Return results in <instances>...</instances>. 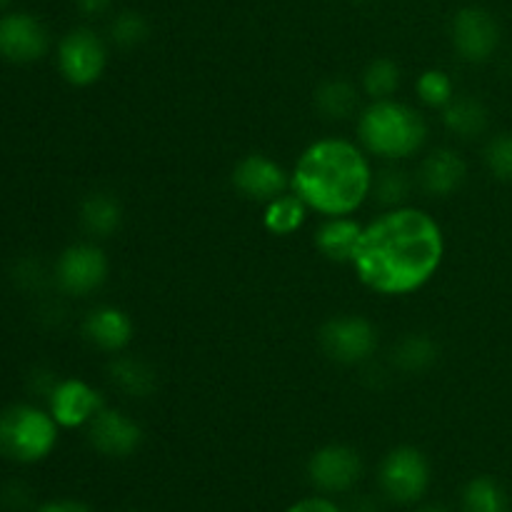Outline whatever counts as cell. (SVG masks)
Returning a JSON list of instances; mask_svg holds the SVG:
<instances>
[{
    "label": "cell",
    "instance_id": "9c48e42d",
    "mask_svg": "<svg viewBox=\"0 0 512 512\" xmlns=\"http://www.w3.org/2000/svg\"><path fill=\"white\" fill-rule=\"evenodd\" d=\"M360 475H363V458L350 445H323L308 460V478L320 493H348L358 483Z\"/></svg>",
    "mask_w": 512,
    "mask_h": 512
},
{
    "label": "cell",
    "instance_id": "7402d4cb",
    "mask_svg": "<svg viewBox=\"0 0 512 512\" xmlns=\"http://www.w3.org/2000/svg\"><path fill=\"white\" fill-rule=\"evenodd\" d=\"M443 123L453 135L463 140H473L488 130V110L475 98H458L455 95L443 108Z\"/></svg>",
    "mask_w": 512,
    "mask_h": 512
},
{
    "label": "cell",
    "instance_id": "5b68a950",
    "mask_svg": "<svg viewBox=\"0 0 512 512\" xmlns=\"http://www.w3.org/2000/svg\"><path fill=\"white\" fill-rule=\"evenodd\" d=\"M320 348L338 365H363L378 350V330L363 315H335L320 328Z\"/></svg>",
    "mask_w": 512,
    "mask_h": 512
},
{
    "label": "cell",
    "instance_id": "d6a6232c",
    "mask_svg": "<svg viewBox=\"0 0 512 512\" xmlns=\"http://www.w3.org/2000/svg\"><path fill=\"white\" fill-rule=\"evenodd\" d=\"M30 500V493L28 490L23 488V485L20 483H13V485H8V488L3 490V503H5V508H23L25 503H28Z\"/></svg>",
    "mask_w": 512,
    "mask_h": 512
},
{
    "label": "cell",
    "instance_id": "5bb4252c",
    "mask_svg": "<svg viewBox=\"0 0 512 512\" xmlns=\"http://www.w3.org/2000/svg\"><path fill=\"white\" fill-rule=\"evenodd\" d=\"M103 408L105 403L98 390L80 378L58 380L53 393L48 395L50 415L65 430L85 428Z\"/></svg>",
    "mask_w": 512,
    "mask_h": 512
},
{
    "label": "cell",
    "instance_id": "603a6c76",
    "mask_svg": "<svg viewBox=\"0 0 512 512\" xmlns=\"http://www.w3.org/2000/svg\"><path fill=\"white\" fill-rule=\"evenodd\" d=\"M440 358V348L430 335L425 333H410L395 345L393 363L398 365L403 373H423V370L433 368Z\"/></svg>",
    "mask_w": 512,
    "mask_h": 512
},
{
    "label": "cell",
    "instance_id": "836d02e7",
    "mask_svg": "<svg viewBox=\"0 0 512 512\" xmlns=\"http://www.w3.org/2000/svg\"><path fill=\"white\" fill-rule=\"evenodd\" d=\"M75 5H78V10L83 15H88V18H95V15H103L105 10L113 5V0H75Z\"/></svg>",
    "mask_w": 512,
    "mask_h": 512
},
{
    "label": "cell",
    "instance_id": "9a60e30c",
    "mask_svg": "<svg viewBox=\"0 0 512 512\" xmlns=\"http://www.w3.org/2000/svg\"><path fill=\"white\" fill-rule=\"evenodd\" d=\"M83 335L93 348L103 353H123L135 335V323L123 308L115 305H100L90 310L83 320Z\"/></svg>",
    "mask_w": 512,
    "mask_h": 512
},
{
    "label": "cell",
    "instance_id": "e575fe53",
    "mask_svg": "<svg viewBox=\"0 0 512 512\" xmlns=\"http://www.w3.org/2000/svg\"><path fill=\"white\" fill-rule=\"evenodd\" d=\"M420 512H448V510L440 508V505H428V508H423Z\"/></svg>",
    "mask_w": 512,
    "mask_h": 512
},
{
    "label": "cell",
    "instance_id": "3957f363",
    "mask_svg": "<svg viewBox=\"0 0 512 512\" xmlns=\"http://www.w3.org/2000/svg\"><path fill=\"white\" fill-rule=\"evenodd\" d=\"M358 140L365 153L383 160H405L428 140V123L408 103L370 100L358 115Z\"/></svg>",
    "mask_w": 512,
    "mask_h": 512
},
{
    "label": "cell",
    "instance_id": "d4e9b609",
    "mask_svg": "<svg viewBox=\"0 0 512 512\" xmlns=\"http://www.w3.org/2000/svg\"><path fill=\"white\" fill-rule=\"evenodd\" d=\"M363 93L370 100H388L395 98L400 88V68L395 60L390 58H375L370 60L368 68L363 70Z\"/></svg>",
    "mask_w": 512,
    "mask_h": 512
},
{
    "label": "cell",
    "instance_id": "2e32d148",
    "mask_svg": "<svg viewBox=\"0 0 512 512\" xmlns=\"http://www.w3.org/2000/svg\"><path fill=\"white\" fill-rule=\"evenodd\" d=\"M468 178V165L455 150L438 148L425 155L418 170V185L430 198H448L458 193Z\"/></svg>",
    "mask_w": 512,
    "mask_h": 512
},
{
    "label": "cell",
    "instance_id": "d6986e66",
    "mask_svg": "<svg viewBox=\"0 0 512 512\" xmlns=\"http://www.w3.org/2000/svg\"><path fill=\"white\" fill-rule=\"evenodd\" d=\"M80 225L93 238H110L123 225V205L108 190H95L80 203Z\"/></svg>",
    "mask_w": 512,
    "mask_h": 512
},
{
    "label": "cell",
    "instance_id": "83f0119b",
    "mask_svg": "<svg viewBox=\"0 0 512 512\" xmlns=\"http://www.w3.org/2000/svg\"><path fill=\"white\" fill-rule=\"evenodd\" d=\"M148 35V20L140 13H135V10H123V13H118L110 20V40L123 50L138 48V45H143L148 40Z\"/></svg>",
    "mask_w": 512,
    "mask_h": 512
},
{
    "label": "cell",
    "instance_id": "f546056e",
    "mask_svg": "<svg viewBox=\"0 0 512 512\" xmlns=\"http://www.w3.org/2000/svg\"><path fill=\"white\" fill-rule=\"evenodd\" d=\"M15 280L28 290L40 288L45 280L43 268H40V263H35V260H23V263L18 265V270H15Z\"/></svg>",
    "mask_w": 512,
    "mask_h": 512
},
{
    "label": "cell",
    "instance_id": "8fae6325",
    "mask_svg": "<svg viewBox=\"0 0 512 512\" xmlns=\"http://www.w3.org/2000/svg\"><path fill=\"white\" fill-rule=\"evenodd\" d=\"M450 38L453 48L465 63H485L495 55L500 45V28L493 15L483 8L458 10L450 25Z\"/></svg>",
    "mask_w": 512,
    "mask_h": 512
},
{
    "label": "cell",
    "instance_id": "44dd1931",
    "mask_svg": "<svg viewBox=\"0 0 512 512\" xmlns=\"http://www.w3.org/2000/svg\"><path fill=\"white\" fill-rule=\"evenodd\" d=\"M315 108L328 120H348L358 113L360 93L350 80L330 78L315 90Z\"/></svg>",
    "mask_w": 512,
    "mask_h": 512
},
{
    "label": "cell",
    "instance_id": "ac0fdd59",
    "mask_svg": "<svg viewBox=\"0 0 512 512\" xmlns=\"http://www.w3.org/2000/svg\"><path fill=\"white\" fill-rule=\"evenodd\" d=\"M108 375L110 383L128 398H148L158 388V373L153 365L135 355H115L108 365Z\"/></svg>",
    "mask_w": 512,
    "mask_h": 512
},
{
    "label": "cell",
    "instance_id": "ba28073f",
    "mask_svg": "<svg viewBox=\"0 0 512 512\" xmlns=\"http://www.w3.org/2000/svg\"><path fill=\"white\" fill-rule=\"evenodd\" d=\"M108 273V258L103 248L95 243L70 245L55 263V283L65 295H73V298H85L103 288Z\"/></svg>",
    "mask_w": 512,
    "mask_h": 512
},
{
    "label": "cell",
    "instance_id": "30bf717a",
    "mask_svg": "<svg viewBox=\"0 0 512 512\" xmlns=\"http://www.w3.org/2000/svg\"><path fill=\"white\" fill-rule=\"evenodd\" d=\"M230 183L243 198L265 205L278 198V195L288 193L290 173L270 155L250 153L235 163L233 173H230Z\"/></svg>",
    "mask_w": 512,
    "mask_h": 512
},
{
    "label": "cell",
    "instance_id": "d590c367",
    "mask_svg": "<svg viewBox=\"0 0 512 512\" xmlns=\"http://www.w3.org/2000/svg\"><path fill=\"white\" fill-rule=\"evenodd\" d=\"M10 5V0H0V10H5Z\"/></svg>",
    "mask_w": 512,
    "mask_h": 512
},
{
    "label": "cell",
    "instance_id": "52a82bcc",
    "mask_svg": "<svg viewBox=\"0 0 512 512\" xmlns=\"http://www.w3.org/2000/svg\"><path fill=\"white\" fill-rule=\"evenodd\" d=\"M380 490L398 505H413L428 493L430 463L418 448L400 445L380 463Z\"/></svg>",
    "mask_w": 512,
    "mask_h": 512
},
{
    "label": "cell",
    "instance_id": "484cf974",
    "mask_svg": "<svg viewBox=\"0 0 512 512\" xmlns=\"http://www.w3.org/2000/svg\"><path fill=\"white\" fill-rule=\"evenodd\" d=\"M415 90H418V98L423 100L428 108L443 110L450 100L455 98V83L445 70L440 68H428L418 75L415 80Z\"/></svg>",
    "mask_w": 512,
    "mask_h": 512
},
{
    "label": "cell",
    "instance_id": "4316f807",
    "mask_svg": "<svg viewBox=\"0 0 512 512\" xmlns=\"http://www.w3.org/2000/svg\"><path fill=\"white\" fill-rule=\"evenodd\" d=\"M410 190H413V180L405 170L400 168H385L383 173L375 175L373 180V193L385 208H400L405 205V200L410 198Z\"/></svg>",
    "mask_w": 512,
    "mask_h": 512
},
{
    "label": "cell",
    "instance_id": "4fadbf2b",
    "mask_svg": "<svg viewBox=\"0 0 512 512\" xmlns=\"http://www.w3.org/2000/svg\"><path fill=\"white\" fill-rule=\"evenodd\" d=\"M88 443L105 458H130L143 445V428L138 420L105 405L88 425Z\"/></svg>",
    "mask_w": 512,
    "mask_h": 512
},
{
    "label": "cell",
    "instance_id": "cb8c5ba5",
    "mask_svg": "<svg viewBox=\"0 0 512 512\" xmlns=\"http://www.w3.org/2000/svg\"><path fill=\"white\" fill-rule=\"evenodd\" d=\"M465 512H508L510 503L503 485L488 475H478L463 490Z\"/></svg>",
    "mask_w": 512,
    "mask_h": 512
},
{
    "label": "cell",
    "instance_id": "7c38bea8",
    "mask_svg": "<svg viewBox=\"0 0 512 512\" xmlns=\"http://www.w3.org/2000/svg\"><path fill=\"white\" fill-rule=\"evenodd\" d=\"M50 48L48 28L30 13H5L0 18V58L15 65L38 63Z\"/></svg>",
    "mask_w": 512,
    "mask_h": 512
},
{
    "label": "cell",
    "instance_id": "e0dca14e",
    "mask_svg": "<svg viewBox=\"0 0 512 512\" xmlns=\"http://www.w3.org/2000/svg\"><path fill=\"white\" fill-rule=\"evenodd\" d=\"M363 223H358L350 215H338V218H325L320 228L315 230V248L320 255L333 263H353V255L358 250L360 235H363Z\"/></svg>",
    "mask_w": 512,
    "mask_h": 512
},
{
    "label": "cell",
    "instance_id": "4dcf8cb0",
    "mask_svg": "<svg viewBox=\"0 0 512 512\" xmlns=\"http://www.w3.org/2000/svg\"><path fill=\"white\" fill-rule=\"evenodd\" d=\"M285 512H343V510H340L330 498L313 495V498H303L298 500V503H293Z\"/></svg>",
    "mask_w": 512,
    "mask_h": 512
},
{
    "label": "cell",
    "instance_id": "1f68e13d",
    "mask_svg": "<svg viewBox=\"0 0 512 512\" xmlns=\"http://www.w3.org/2000/svg\"><path fill=\"white\" fill-rule=\"evenodd\" d=\"M33 512H93V508L80 500H70V498H60V500H48V503L38 505Z\"/></svg>",
    "mask_w": 512,
    "mask_h": 512
},
{
    "label": "cell",
    "instance_id": "8d00e7d4",
    "mask_svg": "<svg viewBox=\"0 0 512 512\" xmlns=\"http://www.w3.org/2000/svg\"><path fill=\"white\" fill-rule=\"evenodd\" d=\"M128 512H135V510H128Z\"/></svg>",
    "mask_w": 512,
    "mask_h": 512
},
{
    "label": "cell",
    "instance_id": "7a4b0ae2",
    "mask_svg": "<svg viewBox=\"0 0 512 512\" xmlns=\"http://www.w3.org/2000/svg\"><path fill=\"white\" fill-rule=\"evenodd\" d=\"M373 168L358 143L320 138L295 160L290 190L323 218L353 215L373 193Z\"/></svg>",
    "mask_w": 512,
    "mask_h": 512
},
{
    "label": "cell",
    "instance_id": "8992f818",
    "mask_svg": "<svg viewBox=\"0 0 512 512\" xmlns=\"http://www.w3.org/2000/svg\"><path fill=\"white\" fill-rule=\"evenodd\" d=\"M108 68L105 40L90 28H73L58 43V70L65 83L88 88L103 78Z\"/></svg>",
    "mask_w": 512,
    "mask_h": 512
},
{
    "label": "cell",
    "instance_id": "f1b7e54d",
    "mask_svg": "<svg viewBox=\"0 0 512 512\" xmlns=\"http://www.w3.org/2000/svg\"><path fill=\"white\" fill-rule=\"evenodd\" d=\"M485 165L493 173V178L503 180V183H512V135L500 133L490 138L485 145Z\"/></svg>",
    "mask_w": 512,
    "mask_h": 512
},
{
    "label": "cell",
    "instance_id": "6da1fadb",
    "mask_svg": "<svg viewBox=\"0 0 512 512\" xmlns=\"http://www.w3.org/2000/svg\"><path fill=\"white\" fill-rule=\"evenodd\" d=\"M445 258V235L438 220L420 208L400 205L368 223L353 255L360 283L385 298L423 290Z\"/></svg>",
    "mask_w": 512,
    "mask_h": 512
},
{
    "label": "cell",
    "instance_id": "ffe728a7",
    "mask_svg": "<svg viewBox=\"0 0 512 512\" xmlns=\"http://www.w3.org/2000/svg\"><path fill=\"white\" fill-rule=\"evenodd\" d=\"M308 205L288 190V193L278 195L270 203H265L263 208V225L268 233L278 235V238H288V235H295L308 220Z\"/></svg>",
    "mask_w": 512,
    "mask_h": 512
},
{
    "label": "cell",
    "instance_id": "277c9868",
    "mask_svg": "<svg viewBox=\"0 0 512 512\" xmlns=\"http://www.w3.org/2000/svg\"><path fill=\"white\" fill-rule=\"evenodd\" d=\"M60 425L50 410L15 403L0 413V455L20 465H35L58 445Z\"/></svg>",
    "mask_w": 512,
    "mask_h": 512
}]
</instances>
